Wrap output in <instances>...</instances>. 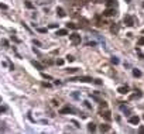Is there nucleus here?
I'll return each instance as SVG.
<instances>
[{
    "instance_id": "1",
    "label": "nucleus",
    "mask_w": 144,
    "mask_h": 134,
    "mask_svg": "<svg viewBox=\"0 0 144 134\" xmlns=\"http://www.w3.org/2000/svg\"><path fill=\"white\" fill-rule=\"evenodd\" d=\"M123 21H124V24H126V25H129V27L134 25V20H133V17H132V16H124Z\"/></svg>"
},
{
    "instance_id": "2",
    "label": "nucleus",
    "mask_w": 144,
    "mask_h": 134,
    "mask_svg": "<svg viewBox=\"0 0 144 134\" xmlns=\"http://www.w3.org/2000/svg\"><path fill=\"white\" fill-rule=\"evenodd\" d=\"M69 40H71L74 44H79V42H81V35H78V34H71V35H69Z\"/></svg>"
},
{
    "instance_id": "3",
    "label": "nucleus",
    "mask_w": 144,
    "mask_h": 134,
    "mask_svg": "<svg viewBox=\"0 0 144 134\" xmlns=\"http://www.w3.org/2000/svg\"><path fill=\"white\" fill-rule=\"evenodd\" d=\"M115 14H116V11H115V8H112V7L106 8L105 13H103V16H106V17H110V16H115Z\"/></svg>"
},
{
    "instance_id": "4",
    "label": "nucleus",
    "mask_w": 144,
    "mask_h": 134,
    "mask_svg": "<svg viewBox=\"0 0 144 134\" xmlns=\"http://www.w3.org/2000/svg\"><path fill=\"white\" fill-rule=\"evenodd\" d=\"M72 81H79V82H92L93 79H92L91 76H79V78H76V79H72Z\"/></svg>"
},
{
    "instance_id": "5",
    "label": "nucleus",
    "mask_w": 144,
    "mask_h": 134,
    "mask_svg": "<svg viewBox=\"0 0 144 134\" xmlns=\"http://www.w3.org/2000/svg\"><path fill=\"white\" fill-rule=\"evenodd\" d=\"M139 122H140L139 116H132V117L129 119V123H130V124H139Z\"/></svg>"
},
{
    "instance_id": "6",
    "label": "nucleus",
    "mask_w": 144,
    "mask_h": 134,
    "mask_svg": "<svg viewBox=\"0 0 144 134\" xmlns=\"http://www.w3.org/2000/svg\"><path fill=\"white\" fill-rule=\"evenodd\" d=\"M102 116H103L107 122H110V120H112V116H110V112H109V110H105V112L102 113Z\"/></svg>"
},
{
    "instance_id": "7",
    "label": "nucleus",
    "mask_w": 144,
    "mask_h": 134,
    "mask_svg": "<svg viewBox=\"0 0 144 134\" xmlns=\"http://www.w3.org/2000/svg\"><path fill=\"white\" fill-rule=\"evenodd\" d=\"M117 90H119V93H122V95H126V93L129 92V88H127V86H120Z\"/></svg>"
},
{
    "instance_id": "8",
    "label": "nucleus",
    "mask_w": 144,
    "mask_h": 134,
    "mask_svg": "<svg viewBox=\"0 0 144 134\" xmlns=\"http://www.w3.org/2000/svg\"><path fill=\"white\" fill-rule=\"evenodd\" d=\"M71 112H72V109H71L69 106H66V107L61 109V114H66V113H71Z\"/></svg>"
},
{
    "instance_id": "9",
    "label": "nucleus",
    "mask_w": 144,
    "mask_h": 134,
    "mask_svg": "<svg viewBox=\"0 0 144 134\" xmlns=\"http://www.w3.org/2000/svg\"><path fill=\"white\" fill-rule=\"evenodd\" d=\"M109 130H110V126H109V124H102V126H100V131L106 133V131H109Z\"/></svg>"
},
{
    "instance_id": "10",
    "label": "nucleus",
    "mask_w": 144,
    "mask_h": 134,
    "mask_svg": "<svg viewBox=\"0 0 144 134\" xmlns=\"http://www.w3.org/2000/svg\"><path fill=\"white\" fill-rule=\"evenodd\" d=\"M57 13H58V16H59V17H65V11H64V8L58 7V8H57Z\"/></svg>"
},
{
    "instance_id": "11",
    "label": "nucleus",
    "mask_w": 144,
    "mask_h": 134,
    "mask_svg": "<svg viewBox=\"0 0 144 134\" xmlns=\"http://www.w3.org/2000/svg\"><path fill=\"white\" fill-rule=\"evenodd\" d=\"M88 130H89V131H96V126H95L93 123H89V124H88Z\"/></svg>"
},
{
    "instance_id": "12",
    "label": "nucleus",
    "mask_w": 144,
    "mask_h": 134,
    "mask_svg": "<svg viewBox=\"0 0 144 134\" xmlns=\"http://www.w3.org/2000/svg\"><path fill=\"white\" fill-rule=\"evenodd\" d=\"M106 4H107V7H113V6H116V0H107Z\"/></svg>"
},
{
    "instance_id": "13",
    "label": "nucleus",
    "mask_w": 144,
    "mask_h": 134,
    "mask_svg": "<svg viewBox=\"0 0 144 134\" xmlns=\"http://www.w3.org/2000/svg\"><path fill=\"white\" fill-rule=\"evenodd\" d=\"M66 34H68L66 30H58L57 31V35H66Z\"/></svg>"
},
{
    "instance_id": "14",
    "label": "nucleus",
    "mask_w": 144,
    "mask_h": 134,
    "mask_svg": "<svg viewBox=\"0 0 144 134\" xmlns=\"http://www.w3.org/2000/svg\"><path fill=\"white\" fill-rule=\"evenodd\" d=\"M66 25H68V28H72V30H76V28H78V25L74 24V23H68Z\"/></svg>"
},
{
    "instance_id": "15",
    "label": "nucleus",
    "mask_w": 144,
    "mask_h": 134,
    "mask_svg": "<svg viewBox=\"0 0 144 134\" xmlns=\"http://www.w3.org/2000/svg\"><path fill=\"white\" fill-rule=\"evenodd\" d=\"M133 75H134L136 78H139V76H141V72H140L139 69H133Z\"/></svg>"
},
{
    "instance_id": "16",
    "label": "nucleus",
    "mask_w": 144,
    "mask_h": 134,
    "mask_svg": "<svg viewBox=\"0 0 144 134\" xmlns=\"http://www.w3.org/2000/svg\"><path fill=\"white\" fill-rule=\"evenodd\" d=\"M33 65H34L35 68H38V69H42V65H41V64H38V62H35V61H33Z\"/></svg>"
},
{
    "instance_id": "17",
    "label": "nucleus",
    "mask_w": 144,
    "mask_h": 134,
    "mask_svg": "<svg viewBox=\"0 0 144 134\" xmlns=\"http://www.w3.org/2000/svg\"><path fill=\"white\" fill-rule=\"evenodd\" d=\"M76 71H78L76 68H68V69H66V72H68V73H75Z\"/></svg>"
},
{
    "instance_id": "18",
    "label": "nucleus",
    "mask_w": 144,
    "mask_h": 134,
    "mask_svg": "<svg viewBox=\"0 0 144 134\" xmlns=\"http://www.w3.org/2000/svg\"><path fill=\"white\" fill-rule=\"evenodd\" d=\"M25 7H27V8H33L34 6H33V3H30V1H25Z\"/></svg>"
},
{
    "instance_id": "19",
    "label": "nucleus",
    "mask_w": 144,
    "mask_h": 134,
    "mask_svg": "<svg viewBox=\"0 0 144 134\" xmlns=\"http://www.w3.org/2000/svg\"><path fill=\"white\" fill-rule=\"evenodd\" d=\"M38 32H41V34H45V32H47V28H38Z\"/></svg>"
},
{
    "instance_id": "20",
    "label": "nucleus",
    "mask_w": 144,
    "mask_h": 134,
    "mask_svg": "<svg viewBox=\"0 0 144 134\" xmlns=\"http://www.w3.org/2000/svg\"><path fill=\"white\" fill-rule=\"evenodd\" d=\"M74 59H75V58H74L72 55H68V57H66V61H69V62H72Z\"/></svg>"
},
{
    "instance_id": "21",
    "label": "nucleus",
    "mask_w": 144,
    "mask_h": 134,
    "mask_svg": "<svg viewBox=\"0 0 144 134\" xmlns=\"http://www.w3.org/2000/svg\"><path fill=\"white\" fill-rule=\"evenodd\" d=\"M139 45H144V37L139 38Z\"/></svg>"
},
{
    "instance_id": "22",
    "label": "nucleus",
    "mask_w": 144,
    "mask_h": 134,
    "mask_svg": "<svg viewBox=\"0 0 144 134\" xmlns=\"http://www.w3.org/2000/svg\"><path fill=\"white\" fill-rule=\"evenodd\" d=\"M112 62H113L115 65H117V64H119V59H117V58H112Z\"/></svg>"
},
{
    "instance_id": "23",
    "label": "nucleus",
    "mask_w": 144,
    "mask_h": 134,
    "mask_svg": "<svg viewBox=\"0 0 144 134\" xmlns=\"http://www.w3.org/2000/svg\"><path fill=\"white\" fill-rule=\"evenodd\" d=\"M0 8H3V10H7V6H6V4H3V3H0Z\"/></svg>"
},
{
    "instance_id": "24",
    "label": "nucleus",
    "mask_w": 144,
    "mask_h": 134,
    "mask_svg": "<svg viewBox=\"0 0 144 134\" xmlns=\"http://www.w3.org/2000/svg\"><path fill=\"white\" fill-rule=\"evenodd\" d=\"M11 40H13L14 42H20V40H18V38H16V37H11Z\"/></svg>"
},
{
    "instance_id": "25",
    "label": "nucleus",
    "mask_w": 144,
    "mask_h": 134,
    "mask_svg": "<svg viewBox=\"0 0 144 134\" xmlns=\"http://www.w3.org/2000/svg\"><path fill=\"white\" fill-rule=\"evenodd\" d=\"M33 42H34V44H35V45H38V47H40V45H41V42H40V41H37V40H34V41H33Z\"/></svg>"
},
{
    "instance_id": "26",
    "label": "nucleus",
    "mask_w": 144,
    "mask_h": 134,
    "mask_svg": "<svg viewBox=\"0 0 144 134\" xmlns=\"http://www.w3.org/2000/svg\"><path fill=\"white\" fill-rule=\"evenodd\" d=\"M57 64H58V65H64V61H62V59H58Z\"/></svg>"
},
{
    "instance_id": "27",
    "label": "nucleus",
    "mask_w": 144,
    "mask_h": 134,
    "mask_svg": "<svg viewBox=\"0 0 144 134\" xmlns=\"http://www.w3.org/2000/svg\"><path fill=\"white\" fill-rule=\"evenodd\" d=\"M52 105H54V106H58V100L54 99V100H52Z\"/></svg>"
},
{
    "instance_id": "28",
    "label": "nucleus",
    "mask_w": 144,
    "mask_h": 134,
    "mask_svg": "<svg viewBox=\"0 0 144 134\" xmlns=\"http://www.w3.org/2000/svg\"><path fill=\"white\" fill-rule=\"evenodd\" d=\"M85 106H86V107H88V109H91V107H92V106H91V105H89V102H85Z\"/></svg>"
},
{
    "instance_id": "29",
    "label": "nucleus",
    "mask_w": 144,
    "mask_h": 134,
    "mask_svg": "<svg viewBox=\"0 0 144 134\" xmlns=\"http://www.w3.org/2000/svg\"><path fill=\"white\" fill-rule=\"evenodd\" d=\"M139 133H143L144 134V127H140V129H139Z\"/></svg>"
},
{
    "instance_id": "30",
    "label": "nucleus",
    "mask_w": 144,
    "mask_h": 134,
    "mask_svg": "<svg viewBox=\"0 0 144 134\" xmlns=\"http://www.w3.org/2000/svg\"><path fill=\"white\" fill-rule=\"evenodd\" d=\"M57 27H58L57 24H51V25H49V28H57Z\"/></svg>"
},
{
    "instance_id": "31",
    "label": "nucleus",
    "mask_w": 144,
    "mask_h": 134,
    "mask_svg": "<svg viewBox=\"0 0 144 134\" xmlns=\"http://www.w3.org/2000/svg\"><path fill=\"white\" fill-rule=\"evenodd\" d=\"M117 30H119V27H115V25L112 27V31H117Z\"/></svg>"
},
{
    "instance_id": "32",
    "label": "nucleus",
    "mask_w": 144,
    "mask_h": 134,
    "mask_svg": "<svg viewBox=\"0 0 144 134\" xmlns=\"http://www.w3.org/2000/svg\"><path fill=\"white\" fill-rule=\"evenodd\" d=\"M4 110H6V109H4V107H0V113H3V112H4Z\"/></svg>"
},
{
    "instance_id": "33",
    "label": "nucleus",
    "mask_w": 144,
    "mask_h": 134,
    "mask_svg": "<svg viewBox=\"0 0 144 134\" xmlns=\"http://www.w3.org/2000/svg\"><path fill=\"white\" fill-rule=\"evenodd\" d=\"M96 1H98V3H102V1H103V0H96Z\"/></svg>"
},
{
    "instance_id": "34",
    "label": "nucleus",
    "mask_w": 144,
    "mask_h": 134,
    "mask_svg": "<svg viewBox=\"0 0 144 134\" xmlns=\"http://www.w3.org/2000/svg\"><path fill=\"white\" fill-rule=\"evenodd\" d=\"M130 1H132V0H126V3H130Z\"/></svg>"
},
{
    "instance_id": "35",
    "label": "nucleus",
    "mask_w": 144,
    "mask_h": 134,
    "mask_svg": "<svg viewBox=\"0 0 144 134\" xmlns=\"http://www.w3.org/2000/svg\"><path fill=\"white\" fill-rule=\"evenodd\" d=\"M143 7H144V4H143Z\"/></svg>"
},
{
    "instance_id": "36",
    "label": "nucleus",
    "mask_w": 144,
    "mask_h": 134,
    "mask_svg": "<svg viewBox=\"0 0 144 134\" xmlns=\"http://www.w3.org/2000/svg\"><path fill=\"white\" fill-rule=\"evenodd\" d=\"M143 119H144V116H143Z\"/></svg>"
}]
</instances>
